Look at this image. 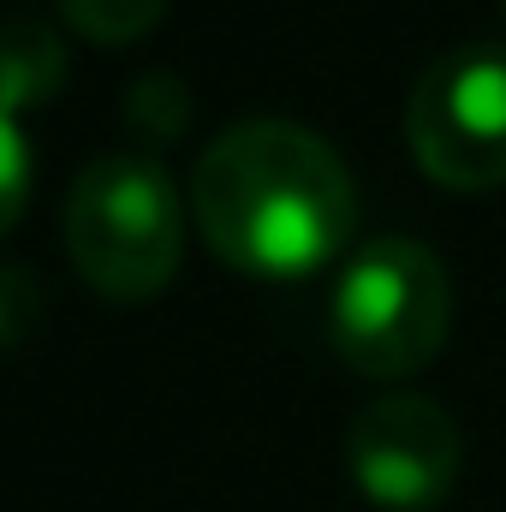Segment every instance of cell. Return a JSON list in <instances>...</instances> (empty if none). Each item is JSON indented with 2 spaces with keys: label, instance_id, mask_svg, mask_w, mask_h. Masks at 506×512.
<instances>
[{
  "label": "cell",
  "instance_id": "cell-6",
  "mask_svg": "<svg viewBox=\"0 0 506 512\" xmlns=\"http://www.w3.org/2000/svg\"><path fill=\"white\" fill-rule=\"evenodd\" d=\"M66 72H72V60H66V42L54 24H42V18H6L0 24V108L6 114L54 102Z\"/></svg>",
  "mask_w": 506,
  "mask_h": 512
},
{
  "label": "cell",
  "instance_id": "cell-8",
  "mask_svg": "<svg viewBox=\"0 0 506 512\" xmlns=\"http://www.w3.org/2000/svg\"><path fill=\"white\" fill-rule=\"evenodd\" d=\"M126 120L137 126V137H149V143L179 137V131H185V120H191L185 84H179V78H143V84L126 96Z\"/></svg>",
  "mask_w": 506,
  "mask_h": 512
},
{
  "label": "cell",
  "instance_id": "cell-10",
  "mask_svg": "<svg viewBox=\"0 0 506 512\" xmlns=\"http://www.w3.org/2000/svg\"><path fill=\"white\" fill-rule=\"evenodd\" d=\"M36 310H42V292H36V274L24 268H0V346L30 334L36 328Z\"/></svg>",
  "mask_w": 506,
  "mask_h": 512
},
{
  "label": "cell",
  "instance_id": "cell-9",
  "mask_svg": "<svg viewBox=\"0 0 506 512\" xmlns=\"http://www.w3.org/2000/svg\"><path fill=\"white\" fill-rule=\"evenodd\" d=\"M30 179H36V155L18 131V114L0 108V239L18 227V215L30 203Z\"/></svg>",
  "mask_w": 506,
  "mask_h": 512
},
{
  "label": "cell",
  "instance_id": "cell-4",
  "mask_svg": "<svg viewBox=\"0 0 506 512\" xmlns=\"http://www.w3.org/2000/svg\"><path fill=\"white\" fill-rule=\"evenodd\" d=\"M405 137L417 167L447 191L506 185V42L447 48L411 90Z\"/></svg>",
  "mask_w": 506,
  "mask_h": 512
},
{
  "label": "cell",
  "instance_id": "cell-2",
  "mask_svg": "<svg viewBox=\"0 0 506 512\" xmlns=\"http://www.w3.org/2000/svg\"><path fill=\"white\" fill-rule=\"evenodd\" d=\"M453 280L447 262L417 239H370L340 262L328 298V334L346 370L370 382H405L447 346Z\"/></svg>",
  "mask_w": 506,
  "mask_h": 512
},
{
  "label": "cell",
  "instance_id": "cell-5",
  "mask_svg": "<svg viewBox=\"0 0 506 512\" xmlns=\"http://www.w3.org/2000/svg\"><path fill=\"white\" fill-rule=\"evenodd\" d=\"M465 465L459 423L423 393L370 399L346 429V471L381 512H435Z\"/></svg>",
  "mask_w": 506,
  "mask_h": 512
},
{
  "label": "cell",
  "instance_id": "cell-3",
  "mask_svg": "<svg viewBox=\"0 0 506 512\" xmlns=\"http://www.w3.org/2000/svg\"><path fill=\"white\" fill-rule=\"evenodd\" d=\"M72 268L114 304H143L167 292L185 256V203L161 161L102 155L78 173L66 197Z\"/></svg>",
  "mask_w": 506,
  "mask_h": 512
},
{
  "label": "cell",
  "instance_id": "cell-7",
  "mask_svg": "<svg viewBox=\"0 0 506 512\" xmlns=\"http://www.w3.org/2000/svg\"><path fill=\"white\" fill-rule=\"evenodd\" d=\"M54 6H60L66 30H78L84 42H96V48H120V42L149 36V30L167 18L173 0H54Z\"/></svg>",
  "mask_w": 506,
  "mask_h": 512
},
{
  "label": "cell",
  "instance_id": "cell-11",
  "mask_svg": "<svg viewBox=\"0 0 506 512\" xmlns=\"http://www.w3.org/2000/svg\"><path fill=\"white\" fill-rule=\"evenodd\" d=\"M501 6H506V0H501Z\"/></svg>",
  "mask_w": 506,
  "mask_h": 512
},
{
  "label": "cell",
  "instance_id": "cell-1",
  "mask_svg": "<svg viewBox=\"0 0 506 512\" xmlns=\"http://www.w3.org/2000/svg\"><path fill=\"white\" fill-rule=\"evenodd\" d=\"M203 245L251 280H310L352 256L358 197L328 137L292 120L227 126L191 173Z\"/></svg>",
  "mask_w": 506,
  "mask_h": 512
}]
</instances>
